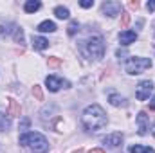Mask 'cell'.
<instances>
[{
    "label": "cell",
    "mask_w": 155,
    "mask_h": 153,
    "mask_svg": "<svg viewBox=\"0 0 155 153\" xmlns=\"http://www.w3.org/2000/svg\"><path fill=\"white\" fill-rule=\"evenodd\" d=\"M11 126V119L5 117L4 114H0V132H7Z\"/></svg>",
    "instance_id": "20"
},
{
    "label": "cell",
    "mask_w": 155,
    "mask_h": 153,
    "mask_svg": "<svg viewBox=\"0 0 155 153\" xmlns=\"http://www.w3.org/2000/svg\"><path fill=\"white\" fill-rule=\"evenodd\" d=\"M128 5H130V7H132V9H139V2H137V0H135V2H134V0H132V2H130V4H128Z\"/></svg>",
    "instance_id": "28"
},
{
    "label": "cell",
    "mask_w": 155,
    "mask_h": 153,
    "mask_svg": "<svg viewBox=\"0 0 155 153\" xmlns=\"http://www.w3.org/2000/svg\"><path fill=\"white\" fill-rule=\"evenodd\" d=\"M78 31H79V24H78L76 20H72V22L69 24V27H67V33H69L71 36H74Z\"/></svg>",
    "instance_id": "22"
},
{
    "label": "cell",
    "mask_w": 155,
    "mask_h": 153,
    "mask_svg": "<svg viewBox=\"0 0 155 153\" xmlns=\"http://www.w3.org/2000/svg\"><path fill=\"white\" fill-rule=\"evenodd\" d=\"M13 38H15V41H16V43H20V45H22V43L25 41L24 29H22V27H16V29H15V33H13Z\"/></svg>",
    "instance_id": "19"
},
{
    "label": "cell",
    "mask_w": 155,
    "mask_h": 153,
    "mask_svg": "<svg viewBox=\"0 0 155 153\" xmlns=\"http://www.w3.org/2000/svg\"><path fill=\"white\" fill-rule=\"evenodd\" d=\"M148 126H150V119H148L146 112H139V115H137V132H139V135H146Z\"/></svg>",
    "instance_id": "9"
},
{
    "label": "cell",
    "mask_w": 155,
    "mask_h": 153,
    "mask_svg": "<svg viewBox=\"0 0 155 153\" xmlns=\"http://www.w3.org/2000/svg\"><path fill=\"white\" fill-rule=\"evenodd\" d=\"M20 114H22V106L18 105L16 99L9 97V99H7V115H11V117H18Z\"/></svg>",
    "instance_id": "10"
},
{
    "label": "cell",
    "mask_w": 155,
    "mask_h": 153,
    "mask_svg": "<svg viewBox=\"0 0 155 153\" xmlns=\"http://www.w3.org/2000/svg\"><path fill=\"white\" fill-rule=\"evenodd\" d=\"M33 96L36 97V101H43V92H41V86L40 85H35L33 86Z\"/></svg>",
    "instance_id": "24"
},
{
    "label": "cell",
    "mask_w": 155,
    "mask_h": 153,
    "mask_svg": "<svg viewBox=\"0 0 155 153\" xmlns=\"http://www.w3.org/2000/svg\"><path fill=\"white\" fill-rule=\"evenodd\" d=\"M108 101H110L112 106H123V108L128 106V101H126L123 96H119V94H110V96H108Z\"/></svg>",
    "instance_id": "12"
},
{
    "label": "cell",
    "mask_w": 155,
    "mask_h": 153,
    "mask_svg": "<svg viewBox=\"0 0 155 153\" xmlns=\"http://www.w3.org/2000/svg\"><path fill=\"white\" fill-rule=\"evenodd\" d=\"M74 153H85V151H83V150H78V151H74Z\"/></svg>",
    "instance_id": "31"
},
{
    "label": "cell",
    "mask_w": 155,
    "mask_h": 153,
    "mask_svg": "<svg viewBox=\"0 0 155 153\" xmlns=\"http://www.w3.org/2000/svg\"><path fill=\"white\" fill-rule=\"evenodd\" d=\"M152 133H153V137H155V124H153V130H152Z\"/></svg>",
    "instance_id": "32"
},
{
    "label": "cell",
    "mask_w": 155,
    "mask_h": 153,
    "mask_svg": "<svg viewBox=\"0 0 155 153\" xmlns=\"http://www.w3.org/2000/svg\"><path fill=\"white\" fill-rule=\"evenodd\" d=\"M79 50L85 58L88 60H101L105 56V40L101 38L99 34H94V36H88L85 41H81L79 45Z\"/></svg>",
    "instance_id": "2"
},
{
    "label": "cell",
    "mask_w": 155,
    "mask_h": 153,
    "mask_svg": "<svg viewBox=\"0 0 155 153\" xmlns=\"http://www.w3.org/2000/svg\"><path fill=\"white\" fill-rule=\"evenodd\" d=\"M101 11H103V15L114 18V16L123 13V5H121V2H116V0H107L101 4Z\"/></svg>",
    "instance_id": "5"
},
{
    "label": "cell",
    "mask_w": 155,
    "mask_h": 153,
    "mask_svg": "<svg viewBox=\"0 0 155 153\" xmlns=\"http://www.w3.org/2000/svg\"><path fill=\"white\" fill-rule=\"evenodd\" d=\"M36 29H38L40 33H54V31H56V24L51 22V20H43Z\"/></svg>",
    "instance_id": "13"
},
{
    "label": "cell",
    "mask_w": 155,
    "mask_h": 153,
    "mask_svg": "<svg viewBox=\"0 0 155 153\" xmlns=\"http://www.w3.org/2000/svg\"><path fill=\"white\" fill-rule=\"evenodd\" d=\"M103 144H107L110 150H116L119 148L121 144H123V133H110V135H107V137H103Z\"/></svg>",
    "instance_id": "8"
},
{
    "label": "cell",
    "mask_w": 155,
    "mask_h": 153,
    "mask_svg": "<svg viewBox=\"0 0 155 153\" xmlns=\"http://www.w3.org/2000/svg\"><path fill=\"white\" fill-rule=\"evenodd\" d=\"M45 85H47V88H49L51 92H58L61 86L67 88V86H69V81H65V79H61V77H56V76H47L45 77Z\"/></svg>",
    "instance_id": "7"
},
{
    "label": "cell",
    "mask_w": 155,
    "mask_h": 153,
    "mask_svg": "<svg viewBox=\"0 0 155 153\" xmlns=\"http://www.w3.org/2000/svg\"><path fill=\"white\" fill-rule=\"evenodd\" d=\"M40 7H41V4H40L38 0H27V2H25V5H24L25 13H36Z\"/></svg>",
    "instance_id": "16"
},
{
    "label": "cell",
    "mask_w": 155,
    "mask_h": 153,
    "mask_svg": "<svg viewBox=\"0 0 155 153\" xmlns=\"http://www.w3.org/2000/svg\"><path fill=\"white\" fill-rule=\"evenodd\" d=\"M137 40V33L135 31H123L119 33V43L121 45H130Z\"/></svg>",
    "instance_id": "11"
},
{
    "label": "cell",
    "mask_w": 155,
    "mask_h": 153,
    "mask_svg": "<svg viewBox=\"0 0 155 153\" xmlns=\"http://www.w3.org/2000/svg\"><path fill=\"white\" fill-rule=\"evenodd\" d=\"M81 122L88 132H97V130L107 126L108 117L99 105H90V106L85 108V112L81 115Z\"/></svg>",
    "instance_id": "1"
},
{
    "label": "cell",
    "mask_w": 155,
    "mask_h": 153,
    "mask_svg": "<svg viewBox=\"0 0 155 153\" xmlns=\"http://www.w3.org/2000/svg\"><path fill=\"white\" fill-rule=\"evenodd\" d=\"M15 29H16V25H15V24H2V25H0V36H2V38H5V36L13 34V33H15Z\"/></svg>",
    "instance_id": "15"
},
{
    "label": "cell",
    "mask_w": 155,
    "mask_h": 153,
    "mask_svg": "<svg viewBox=\"0 0 155 153\" xmlns=\"http://www.w3.org/2000/svg\"><path fill=\"white\" fill-rule=\"evenodd\" d=\"M47 65H49L51 69H56V67L61 65V58H58V56H51V58L47 60Z\"/></svg>",
    "instance_id": "21"
},
{
    "label": "cell",
    "mask_w": 155,
    "mask_h": 153,
    "mask_svg": "<svg viewBox=\"0 0 155 153\" xmlns=\"http://www.w3.org/2000/svg\"><path fill=\"white\" fill-rule=\"evenodd\" d=\"M20 144L29 148L33 153H47L49 151V141L38 132H27L20 135Z\"/></svg>",
    "instance_id": "3"
},
{
    "label": "cell",
    "mask_w": 155,
    "mask_h": 153,
    "mask_svg": "<svg viewBox=\"0 0 155 153\" xmlns=\"http://www.w3.org/2000/svg\"><path fill=\"white\" fill-rule=\"evenodd\" d=\"M27 128H29V119H24L20 124V130H27Z\"/></svg>",
    "instance_id": "26"
},
{
    "label": "cell",
    "mask_w": 155,
    "mask_h": 153,
    "mask_svg": "<svg viewBox=\"0 0 155 153\" xmlns=\"http://www.w3.org/2000/svg\"><path fill=\"white\" fill-rule=\"evenodd\" d=\"M54 15H56V18H60V20H67V18L71 16L69 9H67V7H63V5L54 7Z\"/></svg>",
    "instance_id": "17"
},
{
    "label": "cell",
    "mask_w": 155,
    "mask_h": 153,
    "mask_svg": "<svg viewBox=\"0 0 155 153\" xmlns=\"http://www.w3.org/2000/svg\"><path fill=\"white\" fill-rule=\"evenodd\" d=\"M150 67H152V60H150V58L132 56V58H128V60L124 61V70H126L128 74H132V76L141 74V72H144V70L150 69Z\"/></svg>",
    "instance_id": "4"
},
{
    "label": "cell",
    "mask_w": 155,
    "mask_h": 153,
    "mask_svg": "<svg viewBox=\"0 0 155 153\" xmlns=\"http://www.w3.org/2000/svg\"><path fill=\"white\" fill-rule=\"evenodd\" d=\"M152 92H153V83H152L150 79H144V81H141V83L137 85L135 97H137L139 101H146V99L150 97Z\"/></svg>",
    "instance_id": "6"
},
{
    "label": "cell",
    "mask_w": 155,
    "mask_h": 153,
    "mask_svg": "<svg viewBox=\"0 0 155 153\" xmlns=\"http://www.w3.org/2000/svg\"><path fill=\"white\" fill-rule=\"evenodd\" d=\"M79 5H81V7H85V9H88V7H92V5H94V0H81V2H79Z\"/></svg>",
    "instance_id": "25"
},
{
    "label": "cell",
    "mask_w": 155,
    "mask_h": 153,
    "mask_svg": "<svg viewBox=\"0 0 155 153\" xmlns=\"http://www.w3.org/2000/svg\"><path fill=\"white\" fill-rule=\"evenodd\" d=\"M146 7H148V11H155V0L148 2V4H146Z\"/></svg>",
    "instance_id": "27"
},
{
    "label": "cell",
    "mask_w": 155,
    "mask_h": 153,
    "mask_svg": "<svg viewBox=\"0 0 155 153\" xmlns=\"http://www.w3.org/2000/svg\"><path fill=\"white\" fill-rule=\"evenodd\" d=\"M128 24H130V15H128L126 11H123V13H121V29H126Z\"/></svg>",
    "instance_id": "23"
},
{
    "label": "cell",
    "mask_w": 155,
    "mask_h": 153,
    "mask_svg": "<svg viewBox=\"0 0 155 153\" xmlns=\"http://www.w3.org/2000/svg\"><path fill=\"white\" fill-rule=\"evenodd\" d=\"M153 41H155V31H153Z\"/></svg>",
    "instance_id": "33"
},
{
    "label": "cell",
    "mask_w": 155,
    "mask_h": 153,
    "mask_svg": "<svg viewBox=\"0 0 155 153\" xmlns=\"http://www.w3.org/2000/svg\"><path fill=\"white\" fill-rule=\"evenodd\" d=\"M150 110H155V96H153V99H152V103H150Z\"/></svg>",
    "instance_id": "30"
},
{
    "label": "cell",
    "mask_w": 155,
    "mask_h": 153,
    "mask_svg": "<svg viewBox=\"0 0 155 153\" xmlns=\"http://www.w3.org/2000/svg\"><path fill=\"white\" fill-rule=\"evenodd\" d=\"M130 153H155V150L153 148H146V146H139V144H135V146L130 148Z\"/></svg>",
    "instance_id": "18"
},
{
    "label": "cell",
    "mask_w": 155,
    "mask_h": 153,
    "mask_svg": "<svg viewBox=\"0 0 155 153\" xmlns=\"http://www.w3.org/2000/svg\"><path fill=\"white\" fill-rule=\"evenodd\" d=\"M33 47L36 50H43L49 47V40L43 38V36H33Z\"/></svg>",
    "instance_id": "14"
},
{
    "label": "cell",
    "mask_w": 155,
    "mask_h": 153,
    "mask_svg": "<svg viewBox=\"0 0 155 153\" xmlns=\"http://www.w3.org/2000/svg\"><path fill=\"white\" fill-rule=\"evenodd\" d=\"M88 153H105V151H103L101 148H94V150H90Z\"/></svg>",
    "instance_id": "29"
}]
</instances>
